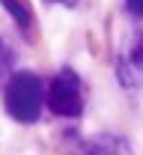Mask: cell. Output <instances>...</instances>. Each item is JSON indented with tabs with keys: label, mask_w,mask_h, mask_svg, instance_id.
I'll return each instance as SVG.
<instances>
[{
	"label": "cell",
	"mask_w": 143,
	"mask_h": 155,
	"mask_svg": "<svg viewBox=\"0 0 143 155\" xmlns=\"http://www.w3.org/2000/svg\"><path fill=\"white\" fill-rule=\"evenodd\" d=\"M3 104H6V114L15 122L30 125L45 110V84L33 72H15L9 78V84H6Z\"/></svg>",
	"instance_id": "6da1fadb"
},
{
	"label": "cell",
	"mask_w": 143,
	"mask_h": 155,
	"mask_svg": "<svg viewBox=\"0 0 143 155\" xmlns=\"http://www.w3.org/2000/svg\"><path fill=\"white\" fill-rule=\"evenodd\" d=\"M45 101L54 116H78L83 110V87L78 72L60 69L45 90Z\"/></svg>",
	"instance_id": "7a4b0ae2"
},
{
	"label": "cell",
	"mask_w": 143,
	"mask_h": 155,
	"mask_svg": "<svg viewBox=\"0 0 143 155\" xmlns=\"http://www.w3.org/2000/svg\"><path fill=\"white\" fill-rule=\"evenodd\" d=\"M75 155H131V149H128V143H125L122 137L99 134V137H93V140H86V143H81Z\"/></svg>",
	"instance_id": "3957f363"
},
{
	"label": "cell",
	"mask_w": 143,
	"mask_h": 155,
	"mask_svg": "<svg viewBox=\"0 0 143 155\" xmlns=\"http://www.w3.org/2000/svg\"><path fill=\"white\" fill-rule=\"evenodd\" d=\"M3 3H6V6L15 12V21H18V24H27V21H30V12H27V6H18L15 0H3Z\"/></svg>",
	"instance_id": "277c9868"
},
{
	"label": "cell",
	"mask_w": 143,
	"mask_h": 155,
	"mask_svg": "<svg viewBox=\"0 0 143 155\" xmlns=\"http://www.w3.org/2000/svg\"><path fill=\"white\" fill-rule=\"evenodd\" d=\"M125 3H128V9H131V12L143 21V0H125Z\"/></svg>",
	"instance_id": "5b68a950"
},
{
	"label": "cell",
	"mask_w": 143,
	"mask_h": 155,
	"mask_svg": "<svg viewBox=\"0 0 143 155\" xmlns=\"http://www.w3.org/2000/svg\"><path fill=\"white\" fill-rule=\"evenodd\" d=\"M6 63H9V51L3 48V42H0V72L6 69Z\"/></svg>",
	"instance_id": "8992f818"
},
{
	"label": "cell",
	"mask_w": 143,
	"mask_h": 155,
	"mask_svg": "<svg viewBox=\"0 0 143 155\" xmlns=\"http://www.w3.org/2000/svg\"><path fill=\"white\" fill-rule=\"evenodd\" d=\"M51 3H63V6H72L75 0H51Z\"/></svg>",
	"instance_id": "52a82bcc"
}]
</instances>
